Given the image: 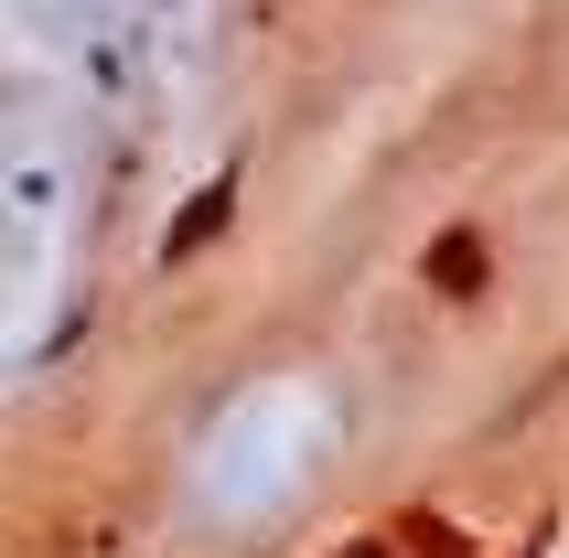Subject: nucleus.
<instances>
[{
	"label": "nucleus",
	"instance_id": "2",
	"mask_svg": "<svg viewBox=\"0 0 569 558\" xmlns=\"http://www.w3.org/2000/svg\"><path fill=\"white\" fill-rule=\"evenodd\" d=\"M216 226H226V193H204V205H193V216L172 226V258H193V248H204V237H216Z\"/></svg>",
	"mask_w": 569,
	"mask_h": 558
},
{
	"label": "nucleus",
	"instance_id": "1",
	"mask_svg": "<svg viewBox=\"0 0 569 558\" xmlns=\"http://www.w3.org/2000/svg\"><path fill=\"white\" fill-rule=\"evenodd\" d=\"M430 290H441V301H473L483 290V237L473 226H451L441 248H430Z\"/></svg>",
	"mask_w": 569,
	"mask_h": 558
}]
</instances>
